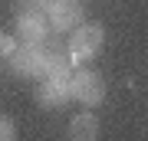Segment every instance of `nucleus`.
Masks as SVG:
<instances>
[{"label":"nucleus","instance_id":"nucleus-3","mask_svg":"<svg viewBox=\"0 0 148 141\" xmlns=\"http://www.w3.org/2000/svg\"><path fill=\"white\" fill-rule=\"evenodd\" d=\"M7 59H10L13 76L43 79V63H46V49H43V43H23V46H16Z\"/></svg>","mask_w":148,"mask_h":141},{"label":"nucleus","instance_id":"nucleus-7","mask_svg":"<svg viewBox=\"0 0 148 141\" xmlns=\"http://www.w3.org/2000/svg\"><path fill=\"white\" fill-rule=\"evenodd\" d=\"M69 141H99V118L92 112H82L69 121Z\"/></svg>","mask_w":148,"mask_h":141},{"label":"nucleus","instance_id":"nucleus-10","mask_svg":"<svg viewBox=\"0 0 148 141\" xmlns=\"http://www.w3.org/2000/svg\"><path fill=\"white\" fill-rule=\"evenodd\" d=\"M49 3H53V0H27V10H40V13H46Z\"/></svg>","mask_w":148,"mask_h":141},{"label":"nucleus","instance_id":"nucleus-6","mask_svg":"<svg viewBox=\"0 0 148 141\" xmlns=\"http://www.w3.org/2000/svg\"><path fill=\"white\" fill-rule=\"evenodd\" d=\"M66 102H69V79H43V85L36 89V105L59 108Z\"/></svg>","mask_w":148,"mask_h":141},{"label":"nucleus","instance_id":"nucleus-4","mask_svg":"<svg viewBox=\"0 0 148 141\" xmlns=\"http://www.w3.org/2000/svg\"><path fill=\"white\" fill-rule=\"evenodd\" d=\"M82 16H86L82 0H53V3L46 7L49 30H56V33H69V30H76V26L82 23Z\"/></svg>","mask_w":148,"mask_h":141},{"label":"nucleus","instance_id":"nucleus-5","mask_svg":"<svg viewBox=\"0 0 148 141\" xmlns=\"http://www.w3.org/2000/svg\"><path fill=\"white\" fill-rule=\"evenodd\" d=\"M49 20H46V13H40V10H23L20 16H16V36H20L23 43H43L49 36Z\"/></svg>","mask_w":148,"mask_h":141},{"label":"nucleus","instance_id":"nucleus-8","mask_svg":"<svg viewBox=\"0 0 148 141\" xmlns=\"http://www.w3.org/2000/svg\"><path fill=\"white\" fill-rule=\"evenodd\" d=\"M0 141H16V128H13V121L3 118V115H0Z\"/></svg>","mask_w":148,"mask_h":141},{"label":"nucleus","instance_id":"nucleus-1","mask_svg":"<svg viewBox=\"0 0 148 141\" xmlns=\"http://www.w3.org/2000/svg\"><path fill=\"white\" fill-rule=\"evenodd\" d=\"M102 43H106V30H102L99 23H79L76 30H69V59L73 63H82V59H92L99 56Z\"/></svg>","mask_w":148,"mask_h":141},{"label":"nucleus","instance_id":"nucleus-9","mask_svg":"<svg viewBox=\"0 0 148 141\" xmlns=\"http://www.w3.org/2000/svg\"><path fill=\"white\" fill-rule=\"evenodd\" d=\"M13 49H16V40H13V36H7V33H0V59H7Z\"/></svg>","mask_w":148,"mask_h":141},{"label":"nucleus","instance_id":"nucleus-2","mask_svg":"<svg viewBox=\"0 0 148 141\" xmlns=\"http://www.w3.org/2000/svg\"><path fill=\"white\" fill-rule=\"evenodd\" d=\"M69 99L82 102V105H99L106 99V79H102L95 69H76L69 76Z\"/></svg>","mask_w":148,"mask_h":141}]
</instances>
